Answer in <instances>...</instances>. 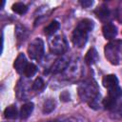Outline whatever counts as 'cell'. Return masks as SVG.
<instances>
[{
  "instance_id": "obj_1",
  "label": "cell",
  "mask_w": 122,
  "mask_h": 122,
  "mask_svg": "<svg viewBox=\"0 0 122 122\" xmlns=\"http://www.w3.org/2000/svg\"><path fill=\"white\" fill-rule=\"evenodd\" d=\"M78 94L82 101L89 104L92 109H99L101 105V94L97 84L92 79H87L79 84Z\"/></svg>"
},
{
  "instance_id": "obj_2",
  "label": "cell",
  "mask_w": 122,
  "mask_h": 122,
  "mask_svg": "<svg viewBox=\"0 0 122 122\" xmlns=\"http://www.w3.org/2000/svg\"><path fill=\"white\" fill-rule=\"evenodd\" d=\"M93 27H94V24L92 20L88 18L81 20L77 24V26L75 27L71 34V41L73 45L78 48H83L88 41L89 32L92 30Z\"/></svg>"
},
{
  "instance_id": "obj_3",
  "label": "cell",
  "mask_w": 122,
  "mask_h": 122,
  "mask_svg": "<svg viewBox=\"0 0 122 122\" xmlns=\"http://www.w3.org/2000/svg\"><path fill=\"white\" fill-rule=\"evenodd\" d=\"M105 56L112 65L122 64V40H112L104 49Z\"/></svg>"
},
{
  "instance_id": "obj_4",
  "label": "cell",
  "mask_w": 122,
  "mask_h": 122,
  "mask_svg": "<svg viewBox=\"0 0 122 122\" xmlns=\"http://www.w3.org/2000/svg\"><path fill=\"white\" fill-rule=\"evenodd\" d=\"M102 84L108 90V95L118 99L122 97V89L119 86V82L116 75L114 74L105 75L102 79Z\"/></svg>"
},
{
  "instance_id": "obj_5",
  "label": "cell",
  "mask_w": 122,
  "mask_h": 122,
  "mask_svg": "<svg viewBox=\"0 0 122 122\" xmlns=\"http://www.w3.org/2000/svg\"><path fill=\"white\" fill-rule=\"evenodd\" d=\"M29 56L32 60L39 61L44 55V42L41 38L33 39L28 47Z\"/></svg>"
},
{
  "instance_id": "obj_6",
  "label": "cell",
  "mask_w": 122,
  "mask_h": 122,
  "mask_svg": "<svg viewBox=\"0 0 122 122\" xmlns=\"http://www.w3.org/2000/svg\"><path fill=\"white\" fill-rule=\"evenodd\" d=\"M50 50L54 54L63 55L68 50V43L64 36L57 35L50 40Z\"/></svg>"
},
{
  "instance_id": "obj_7",
  "label": "cell",
  "mask_w": 122,
  "mask_h": 122,
  "mask_svg": "<svg viewBox=\"0 0 122 122\" xmlns=\"http://www.w3.org/2000/svg\"><path fill=\"white\" fill-rule=\"evenodd\" d=\"M81 72H82V71H81L79 61H74V62H71L69 64V66L63 71V75L68 80H74L80 76Z\"/></svg>"
},
{
  "instance_id": "obj_8",
  "label": "cell",
  "mask_w": 122,
  "mask_h": 122,
  "mask_svg": "<svg viewBox=\"0 0 122 122\" xmlns=\"http://www.w3.org/2000/svg\"><path fill=\"white\" fill-rule=\"evenodd\" d=\"M70 63H71L70 57L66 54H63V55H61V57L56 59L55 62L52 64V66L51 68V71L54 74L63 72L66 70V68L69 66Z\"/></svg>"
},
{
  "instance_id": "obj_9",
  "label": "cell",
  "mask_w": 122,
  "mask_h": 122,
  "mask_svg": "<svg viewBox=\"0 0 122 122\" xmlns=\"http://www.w3.org/2000/svg\"><path fill=\"white\" fill-rule=\"evenodd\" d=\"M103 36L108 40H112L117 35V28L112 23H107L102 28Z\"/></svg>"
},
{
  "instance_id": "obj_10",
  "label": "cell",
  "mask_w": 122,
  "mask_h": 122,
  "mask_svg": "<svg viewBox=\"0 0 122 122\" xmlns=\"http://www.w3.org/2000/svg\"><path fill=\"white\" fill-rule=\"evenodd\" d=\"M28 61H27V58L25 56V54L23 52H20L18 54V56L16 57L15 61H14V64H13V67L15 69V71L18 72V73H24L27 66H28Z\"/></svg>"
},
{
  "instance_id": "obj_11",
  "label": "cell",
  "mask_w": 122,
  "mask_h": 122,
  "mask_svg": "<svg viewBox=\"0 0 122 122\" xmlns=\"http://www.w3.org/2000/svg\"><path fill=\"white\" fill-rule=\"evenodd\" d=\"M99 59V56H98V53H97V51L94 49V48H92L88 51L86 56H85V62L88 64V65H93L95 64Z\"/></svg>"
},
{
  "instance_id": "obj_12",
  "label": "cell",
  "mask_w": 122,
  "mask_h": 122,
  "mask_svg": "<svg viewBox=\"0 0 122 122\" xmlns=\"http://www.w3.org/2000/svg\"><path fill=\"white\" fill-rule=\"evenodd\" d=\"M33 108H34V105H33L32 102H27V103H25L21 107V110H20V112H19L20 117L22 119H27L30 115V113L32 112Z\"/></svg>"
},
{
  "instance_id": "obj_13",
  "label": "cell",
  "mask_w": 122,
  "mask_h": 122,
  "mask_svg": "<svg viewBox=\"0 0 122 122\" xmlns=\"http://www.w3.org/2000/svg\"><path fill=\"white\" fill-rule=\"evenodd\" d=\"M18 111L15 105H10L8 106L4 111V116L7 119H15L18 116Z\"/></svg>"
},
{
  "instance_id": "obj_14",
  "label": "cell",
  "mask_w": 122,
  "mask_h": 122,
  "mask_svg": "<svg viewBox=\"0 0 122 122\" xmlns=\"http://www.w3.org/2000/svg\"><path fill=\"white\" fill-rule=\"evenodd\" d=\"M59 28H60L59 22L56 21V20H53V21H51V22L44 29V32H45V34L51 36V35H53V34L59 30Z\"/></svg>"
},
{
  "instance_id": "obj_15",
  "label": "cell",
  "mask_w": 122,
  "mask_h": 122,
  "mask_svg": "<svg viewBox=\"0 0 122 122\" xmlns=\"http://www.w3.org/2000/svg\"><path fill=\"white\" fill-rule=\"evenodd\" d=\"M94 12H95V14L97 15V17H98L99 19H101V20H105V19L109 18V17H110V14H111L110 10H109L108 7H106L105 5H102V6L98 7V8L95 10Z\"/></svg>"
},
{
  "instance_id": "obj_16",
  "label": "cell",
  "mask_w": 122,
  "mask_h": 122,
  "mask_svg": "<svg viewBox=\"0 0 122 122\" xmlns=\"http://www.w3.org/2000/svg\"><path fill=\"white\" fill-rule=\"evenodd\" d=\"M11 10L15 13L20 14V15H23V14H25L28 11V7L24 3H22V2H16V3H14L12 5Z\"/></svg>"
},
{
  "instance_id": "obj_17",
  "label": "cell",
  "mask_w": 122,
  "mask_h": 122,
  "mask_svg": "<svg viewBox=\"0 0 122 122\" xmlns=\"http://www.w3.org/2000/svg\"><path fill=\"white\" fill-rule=\"evenodd\" d=\"M55 106H56V103L53 99H48L44 102L42 111L44 113H50L55 109Z\"/></svg>"
},
{
  "instance_id": "obj_18",
  "label": "cell",
  "mask_w": 122,
  "mask_h": 122,
  "mask_svg": "<svg viewBox=\"0 0 122 122\" xmlns=\"http://www.w3.org/2000/svg\"><path fill=\"white\" fill-rule=\"evenodd\" d=\"M36 72H37V67L33 63H29L24 71V75L26 77L30 78V77H32Z\"/></svg>"
},
{
  "instance_id": "obj_19",
  "label": "cell",
  "mask_w": 122,
  "mask_h": 122,
  "mask_svg": "<svg viewBox=\"0 0 122 122\" xmlns=\"http://www.w3.org/2000/svg\"><path fill=\"white\" fill-rule=\"evenodd\" d=\"M15 33L18 39H25L27 36V30L25 29V27L21 26V25H17L16 29H15Z\"/></svg>"
},
{
  "instance_id": "obj_20",
  "label": "cell",
  "mask_w": 122,
  "mask_h": 122,
  "mask_svg": "<svg viewBox=\"0 0 122 122\" xmlns=\"http://www.w3.org/2000/svg\"><path fill=\"white\" fill-rule=\"evenodd\" d=\"M44 85L45 84H44V81L42 80V78L41 77H37L33 81V83L31 85V89L33 91H35V92H39V91H41L44 88Z\"/></svg>"
},
{
  "instance_id": "obj_21",
  "label": "cell",
  "mask_w": 122,
  "mask_h": 122,
  "mask_svg": "<svg viewBox=\"0 0 122 122\" xmlns=\"http://www.w3.org/2000/svg\"><path fill=\"white\" fill-rule=\"evenodd\" d=\"M60 99L62 100V101H69L70 100V94H69V92H66V91H64L61 94H60Z\"/></svg>"
},
{
  "instance_id": "obj_22",
  "label": "cell",
  "mask_w": 122,
  "mask_h": 122,
  "mask_svg": "<svg viewBox=\"0 0 122 122\" xmlns=\"http://www.w3.org/2000/svg\"><path fill=\"white\" fill-rule=\"evenodd\" d=\"M80 4H81L82 7H84V8H89V7H91V6L93 4V2L91 1V0H84V1H81Z\"/></svg>"
},
{
  "instance_id": "obj_23",
  "label": "cell",
  "mask_w": 122,
  "mask_h": 122,
  "mask_svg": "<svg viewBox=\"0 0 122 122\" xmlns=\"http://www.w3.org/2000/svg\"><path fill=\"white\" fill-rule=\"evenodd\" d=\"M48 122H57V121H48Z\"/></svg>"
}]
</instances>
